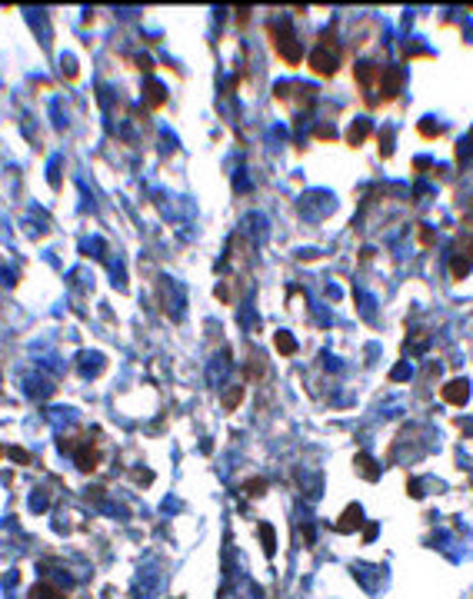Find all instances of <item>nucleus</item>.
Here are the masks:
<instances>
[{
  "label": "nucleus",
  "mask_w": 473,
  "mask_h": 599,
  "mask_svg": "<svg viewBox=\"0 0 473 599\" xmlns=\"http://www.w3.org/2000/svg\"><path fill=\"white\" fill-rule=\"evenodd\" d=\"M313 70L317 74H323V77H333L337 74V67H340V50L333 47V43H320L317 50H313Z\"/></svg>",
  "instance_id": "1"
},
{
  "label": "nucleus",
  "mask_w": 473,
  "mask_h": 599,
  "mask_svg": "<svg viewBox=\"0 0 473 599\" xmlns=\"http://www.w3.org/2000/svg\"><path fill=\"white\" fill-rule=\"evenodd\" d=\"M270 37H273V47H277V54H280L284 63H290V67L300 63V47H297L293 34H284L280 27H270Z\"/></svg>",
  "instance_id": "2"
},
{
  "label": "nucleus",
  "mask_w": 473,
  "mask_h": 599,
  "mask_svg": "<svg viewBox=\"0 0 473 599\" xmlns=\"http://www.w3.org/2000/svg\"><path fill=\"white\" fill-rule=\"evenodd\" d=\"M467 396H470V390H467V383H463V379H456V383H450V386L443 390V399H450V403H456V406H463V403H467Z\"/></svg>",
  "instance_id": "3"
},
{
  "label": "nucleus",
  "mask_w": 473,
  "mask_h": 599,
  "mask_svg": "<svg viewBox=\"0 0 473 599\" xmlns=\"http://www.w3.org/2000/svg\"><path fill=\"white\" fill-rule=\"evenodd\" d=\"M30 599H63V593H57V589H50L47 582H37L34 589H30Z\"/></svg>",
  "instance_id": "4"
},
{
  "label": "nucleus",
  "mask_w": 473,
  "mask_h": 599,
  "mask_svg": "<svg viewBox=\"0 0 473 599\" xmlns=\"http://www.w3.org/2000/svg\"><path fill=\"white\" fill-rule=\"evenodd\" d=\"M357 516H360V506H350V509H347V516H340V523H337V529H353V526L360 523Z\"/></svg>",
  "instance_id": "5"
},
{
  "label": "nucleus",
  "mask_w": 473,
  "mask_h": 599,
  "mask_svg": "<svg viewBox=\"0 0 473 599\" xmlns=\"http://www.w3.org/2000/svg\"><path fill=\"white\" fill-rule=\"evenodd\" d=\"M277 350H280V353H293V350H297L293 337H287V333H277Z\"/></svg>",
  "instance_id": "6"
},
{
  "label": "nucleus",
  "mask_w": 473,
  "mask_h": 599,
  "mask_svg": "<svg viewBox=\"0 0 473 599\" xmlns=\"http://www.w3.org/2000/svg\"><path fill=\"white\" fill-rule=\"evenodd\" d=\"M240 399H244V390H240V386H237V390H230V393L224 396V406H227V410H233V406H237V403H240Z\"/></svg>",
  "instance_id": "7"
},
{
  "label": "nucleus",
  "mask_w": 473,
  "mask_h": 599,
  "mask_svg": "<svg viewBox=\"0 0 473 599\" xmlns=\"http://www.w3.org/2000/svg\"><path fill=\"white\" fill-rule=\"evenodd\" d=\"M363 133H367V120H360L357 127H353V133H350V143H353V147H357L360 140H363Z\"/></svg>",
  "instance_id": "8"
},
{
  "label": "nucleus",
  "mask_w": 473,
  "mask_h": 599,
  "mask_svg": "<svg viewBox=\"0 0 473 599\" xmlns=\"http://www.w3.org/2000/svg\"><path fill=\"white\" fill-rule=\"evenodd\" d=\"M147 94H150V103H153V107H164V90H160V87H150Z\"/></svg>",
  "instance_id": "9"
},
{
  "label": "nucleus",
  "mask_w": 473,
  "mask_h": 599,
  "mask_svg": "<svg viewBox=\"0 0 473 599\" xmlns=\"http://www.w3.org/2000/svg\"><path fill=\"white\" fill-rule=\"evenodd\" d=\"M10 456H14L17 463H30V453H27V449H10Z\"/></svg>",
  "instance_id": "10"
},
{
  "label": "nucleus",
  "mask_w": 473,
  "mask_h": 599,
  "mask_svg": "<svg viewBox=\"0 0 473 599\" xmlns=\"http://www.w3.org/2000/svg\"><path fill=\"white\" fill-rule=\"evenodd\" d=\"M0 453H3V449H0Z\"/></svg>",
  "instance_id": "11"
}]
</instances>
